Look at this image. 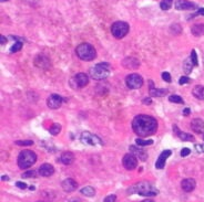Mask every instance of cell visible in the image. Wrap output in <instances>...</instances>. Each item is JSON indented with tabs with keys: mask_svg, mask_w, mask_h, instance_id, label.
<instances>
[{
	"mask_svg": "<svg viewBox=\"0 0 204 202\" xmlns=\"http://www.w3.org/2000/svg\"><path fill=\"white\" fill-rule=\"evenodd\" d=\"M133 132L140 137H148L156 134L158 129V122L149 115H138L132 122Z\"/></svg>",
	"mask_w": 204,
	"mask_h": 202,
	"instance_id": "obj_1",
	"label": "cell"
},
{
	"mask_svg": "<svg viewBox=\"0 0 204 202\" xmlns=\"http://www.w3.org/2000/svg\"><path fill=\"white\" fill-rule=\"evenodd\" d=\"M128 193L129 194H131V193H138V194L143 197H154L158 194V190L151 183L146 182V181H141V182L136 183L133 187L129 188Z\"/></svg>",
	"mask_w": 204,
	"mask_h": 202,
	"instance_id": "obj_2",
	"label": "cell"
},
{
	"mask_svg": "<svg viewBox=\"0 0 204 202\" xmlns=\"http://www.w3.org/2000/svg\"><path fill=\"white\" fill-rule=\"evenodd\" d=\"M37 161V155L32 150H22L20 151L19 156H18V166L21 169H28L32 165L36 164Z\"/></svg>",
	"mask_w": 204,
	"mask_h": 202,
	"instance_id": "obj_3",
	"label": "cell"
},
{
	"mask_svg": "<svg viewBox=\"0 0 204 202\" xmlns=\"http://www.w3.org/2000/svg\"><path fill=\"white\" fill-rule=\"evenodd\" d=\"M75 52H77V55L83 61H92L97 56V51L94 46L89 43H81L80 45H78L75 49Z\"/></svg>",
	"mask_w": 204,
	"mask_h": 202,
	"instance_id": "obj_4",
	"label": "cell"
},
{
	"mask_svg": "<svg viewBox=\"0 0 204 202\" xmlns=\"http://www.w3.org/2000/svg\"><path fill=\"white\" fill-rule=\"evenodd\" d=\"M90 76L94 80H103L110 74V65L108 63H99L89 70Z\"/></svg>",
	"mask_w": 204,
	"mask_h": 202,
	"instance_id": "obj_5",
	"label": "cell"
},
{
	"mask_svg": "<svg viewBox=\"0 0 204 202\" xmlns=\"http://www.w3.org/2000/svg\"><path fill=\"white\" fill-rule=\"evenodd\" d=\"M129 30H130L129 24L126 22H124V21H117L111 27V32H112L114 38L117 39L124 38L129 33Z\"/></svg>",
	"mask_w": 204,
	"mask_h": 202,
	"instance_id": "obj_6",
	"label": "cell"
},
{
	"mask_svg": "<svg viewBox=\"0 0 204 202\" xmlns=\"http://www.w3.org/2000/svg\"><path fill=\"white\" fill-rule=\"evenodd\" d=\"M81 143L87 146H99V145H102V140L100 139V137H98L97 135L91 134L89 132H83L81 134Z\"/></svg>",
	"mask_w": 204,
	"mask_h": 202,
	"instance_id": "obj_7",
	"label": "cell"
},
{
	"mask_svg": "<svg viewBox=\"0 0 204 202\" xmlns=\"http://www.w3.org/2000/svg\"><path fill=\"white\" fill-rule=\"evenodd\" d=\"M89 83V76L85 73H78L70 80V86L73 88H81Z\"/></svg>",
	"mask_w": 204,
	"mask_h": 202,
	"instance_id": "obj_8",
	"label": "cell"
},
{
	"mask_svg": "<svg viewBox=\"0 0 204 202\" xmlns=\"http://www.w3.org/2000/svg\"><path fill=\"white\" fill-rule=\"evenodd\" d=\"M125 83L130 90H138L143 85V79L139 74H130L126 76Z\"/></svg>",
	"mask_w": 204,
	"mask_h": 202,
	"instance_id": "obj_9",
	"label": "cell"
},
{
	"mask_svg": "<svg viewBox=\"0 0 204 202\" xmlns=\"http://www.w3.org/2000/svg\"><path fill=\"white\" fill-rule=\"evenodd\" d=\"M65 102V98L61 97L58 94H51L47 100V104L51 109H57Z\"/></svg>",
	"mask_w": 204,
	"mask_h": 202,
	"instance_id": "obj_10",
	"label": "cell"
},
{
	"mask_svg": "<svg viewBox=\"0 0 204 202\" xmlns=\"http://www.w3.org/2000/svg\"><path fill=\"white\" fill-rule=\"evenodd\" d=\"M122 164L123 167L128 170H133L138 167V159L134 155L132 154H128L125 155L122 159Z\"/></svg>",
	"mask_w": 204,
	"mask_h": 202,
	"instance_id": "obj_11",
	"label": "cell"
},
{
	"mask_svg": "<svg viewBox=\"0 0 204 202\" xmlns=\"http://www.w3.org/2000/svg\"><path fill=\"white\" fill-rule=\"evenodd\" d=\"M62 189L65 190V192H73L75 190H77L78 188V183L75 179H71V178H68L62 181L61 183Z\"/></svg>",
	"mask_w": 204,
	"mask_h": 202,
	"instance_id": "obj_12",
	"label": "cell"
},
{
	"mask_svg": "<svg viewBox=\"0 0 204 202\" xmlns=\"http://www.w3.org/2000/svg\"><path fill=\"white\" fill-rule=\"evenodd\" d=\"M175 8L178 10H193L196 8V5L188 0H178L175 2Z\"/></svg>",
	"mask_w": 204,
	"mask_h": 202,
	"instance_id": "obj_13",
	"label": "cell"
},
{
	"mask_svg": "<svg viewBox=\"0 0 204 202\" xmlns=\"http://www.w3.org/2000/svg\"><path fill=\"white\" fill-rule=\"evenodd\" d=\"M172 151L171 150H163L160 155V157L158 158L156 164V169H163L165 166V162H166V159H168L170 156H171Z\"/></svg>",
	"mask_w": 204,
	"mask_h": 202,
	"instance_id": "obj_14",
	"label": "cell"
},
{
	"mask_svg": "<svg viewBox=\"0 0 204 202\" xmlns=\"http://www.w3.org/2000/svg\"><path fill=\"white\" fill-rule=\"evenodd\" d=\"M38 173L42 177H50L55 173V168L50 164H43L40 166L39 170H38Z\"/></svg>",
	"mask_w": 204,
	"mask_h": 202,
	"instance_id": "obj_15",
	"label": "cell"
},
{
	"mask_svg": "<svg viewBox=\"0 0 204 202\" xmlns=\"http://www.w3.org/2000/svg\"><path fill=\"white\" fill-rule=\"evenodd\" d=\"M195 186H196V182H195L194 179L192 178H186V179L182 180L181 182V188L184 190L185 192H191L195 189Z\"/></svg>",
	"mask_w": 204,
	"mask_h": 202,
	"instance_id": "obj_16",
	"label": "cell"
},
{
	"mask_svg": "<svg viewBox=\"0 0 204 202\" xmlns=\"http://www.w3.org/2000/svg\"><path fill=\"white\" fill-rule=\"evenodd\" d=\"M149 84H150V96L162 97V96H165L166 93H168V90H165V88H161V90L156 88V87H154V83H153L152 81H149Z\"/></svg>",
	"mask_w": 204,
	"mask_h": 202,
	"instance_id": "obj_17",
	"label": "cell"
},
{
	"mask_svg": "<svg viewBox=\"0 0 204 202\" xmlns=\"http://www.w3.org/2000/svg\"><path fill=\"white\" fill-rule=\"evenodd\" d=\"M130 150L132 151L133 155L138 157L140 160L145 161L148 159V155H146V151L143 150L141 147H138V146H130Z\"/></svg>",
	"mask_w": 204,
	"mask_h": 202,
	"instance_id": "obj_18",
	"label": "cell"
},
{
	"mask_svg": "<svg viewBox=\"0 0 204 202\" xmlns=\"http://www.w3.org/2000/svg\"><path fill=\"white\" fill-rule=\"evenodd\" d=\"M191 128L196 134L204 133V122L201 118H195L191 122Z\"/></svg>",
	"mask_w": 204,
	"mask_h": 202,
	"instance_id": "obj_19",
	"label": "cell"
},
{
	"mask_svg": "<svg viewBox=\"0 0 204 202\" xmlns=\"http://www.w3.org/2000/svg\"><path fill=\"white\" fill-rule=\"evenodd\" d=\"M173 130H174V134L176 135L181 140H183V141H193L194 140V137H193L191 134H186V133L181 132L176 125L173 126Z\"/></svg>",
	"mask_w": 204,
	"mask_h": 202,
	"instance_id": "obj_20",
	"label": "cell"
},
{
	"mask_svg": "<svg viewBox=\"0 0 204 202\" xmlns=\"http://www.w3.org/2000/svg\"><path fill=\"white\" fill-rule=\"evenodd\" d=\"M35 65L40 69H47V67L50 65V61L48 60L47 56H43V55H38L36 59H35Z\"/></svg>",
	"mask_w": 204,
	"mask_h": 202,
	"instance_id": "obj_21",
	"label": "cell"
},
{
	"mask_svg": "<svg viewBox=\"0 0 204 202\" xmlns=\"http://www.w3.org/2000/svg\"><path fill=\"white\" fill-rule=\"evenodd\" d=\"M122 64L124 65L126 69H138L140 63L135 58H131V56H129V58H125L124 60H123Z\"/></svg>",
	"mask_w": 204,
	"mask_h": 202,
	"instance_id": "obj_22",
	"label": "cell"
},
{
	"mask_svg": "<svg viewBox=\"0 0 204 202\" xmlns=\"http://www.w3.org/2000/svg\"><path fill=\"white\" fill-rule=\"evenodd\" d=\"M60 161H61L62 164L65 165H71L73 161H75V155L70 152V151H65L63 154L61 155V157H60Z\"/></svg>",
	"mask_w": 204,
	"mask_h": 202,
	"instance_id": "obj_23",
	"label": "cell"
},
{
	"mask_svg": "<svg viewBox=\"0 0 204 202\" xmlns=\"http://www.w3.org/2000/svg\"><path fill=\"white\" fill-rule=\"evenodd\" d=\"M192 93H193V96L199 98V100H204V87L201 85L195 86L192 91Z\"/></svg>",
	"mask_w": 204,
	"mask_h": 202,
	"instance_id": "obj_24",
	"label": "cell"
},
{
	"mask_svg": "<svg viewBox=\"0 0 204 202\" xmlns=\"http://www.w3.org/2000/svg\"><path fill=\"white\" fill-rule=\"evenodd\" d=\"M191 32L195 37H201L204 35V24H195L192 27Z\"/></svg>",
	"mask_w": 204,
	"mask_h": 202,
	"instance_id": "obj_25",
	"label": "cell"
},
{
	"mask_svg": "<svg viewBox=\"0 0 204 202\" xmlns=\"http://www.w3.org/2000/svg\"><path fill=\"white\" fill-rule=\"evenodd\" d=\"M193 63H192V60H191V58L190 59H186L184 62H183V71H184V73L188 75V74H190L191 73V71H192V69H193Z\"/></svg>",
	"mask_w": 204,
	"mask_h": 202,
	"instance_id": "obj_26",
	"label": "cell"
},
{
	"mask_svg": "<svg viewBox=\"0 0 204 202\" xmlns=\"http://www.w3.org/2000/svg\"><path fill=\"white\" fill-rule=\"evenodd\" d=\"M80 192L85 197H93L95 194V190L93 187H84L80 190Z\"/></svg>",
	"mask_w": 204,
	"mask_h": 202,
	"instance_id": "obj_27",
	"label": "cell"
},
{
	"mask_svg": "<svg viewBox=\"0 0 204 202\" xmlns=\"http://www.w3.org/2000/svg\"><path fill=\"white\" fill-rule=\"evenodd\" d=\"M172 2L173 0H162L160 2V8L162 10H169L172 7Z\"/></svg>",
	"mask_w": 204,
	"mask_h": 202,
	"instance_id": "obj_28",
	"label": "cell"
},
{
	"mask_svg": "<svg viewBox=\"0 0 204 202\" xmlns=\"http://www.w3.org/2000/svg\"><path fill=\"white\" fill-rule=\"evenodd\" d=\"M136 145L138 146H150V145L153 144V140L152 139H148V140H145V139H141V138H138L135 140Z\"/></svg>",
	"mask_w": 204,
	"mask_h": 202,
	"instance_id": "obj_29",
	"label": "cell"
},
{
	"mask_svg": "<svg viewBox=\"0 0 204 202\" xmlns=\"http://www.w3.org/2000/svg\"><path fill=\"white\" fill-rule=\"evenodd\" d=\"M49 132H50L51 135H58L59 133L61 132V126L59 125V124H53V125H51Z\"/></svg>",
	"mask_w": 204,
	"mask_h": 202,
	"instance_id": "obj_30",
	"label": "cell"
},
{
	"mask_svg": "<svg viewBox=\"0 0 204 202\" xmlns=\"http://www.w3.org/2000/svg\"><path fill=\"white\" fill-rule=\"evenodd\" d=\"M169 101L172 103H176V104H183V98L181 96H178V95H171L169 97Z\"/></svg>",
	"mask_w": 204,
	"mask_h": 202,
	"instance_id": "obj_31",
	"label": "cell"
},
{
	"mask_svg": "<svg viewBox=\"0 0 204 202\" xmlns=\"http://www.w3.org/2000/svg\"><path fill=\"white\" fill-rule=\"evenodd\" d=\"M21 48H22V43L20 41H17L15 44L11 46V49H10V52H12V53H15V52H18L21 50Z\"/></svg>",
	"mask_w": 204,
	"mask_h": 202,
	"instance_id": "obj_32",
	"label": "cell"
},
{
	"mask_svg": "<svg viewBox=\"0 0 204 202\" xmlns=\"http://www.w3.org/2000/svg\"><path fill=\"white\" fill-rule=\"evenodd\" d=\"M191 60H192V63L194 66H198L199 65V61H198V55H196V52L195 50H192L191 52Z\"/></svg>",
	"mask_w": 204,
	"mask_h": 202,
	"instance_id": "obj_33",
	"label": "cell"
},
{
	"mask_svg": "<svg viewBox=\"0 0 204 202\" xmlns=\"http://www.w3.org/2000/svg\"><path fill=\"white\" fill-rule=\"evenodd\" d=\"M15 144L18 145V146H31L33 145L32 140H17L15 141Z\"/></svg>",
	"mask_w": 204,
	"mask_h": 202,
	"instance_id": "obj_34",
	"label": "cell"
},
{
	"mask_svg": "<svg viewBox=\"0 0 204 202\" xmlns=\"http://www.w3.org/2000/svg\"><path fill=\"white\" fill-rule=\"evenodd\" d=\"M30 177H37V171L31 170V171H27L26 173L22 175V178H30Z\"/></svg>",
	"mask_w": 204,
	"mask_h": 202,
	"instance_id": "obj_35",
	"label": "cell"
},
{
	"mask_svg": "<svg viewBox=\"0 0 204 202\" xmlns=\"http://www.w3.org/2000/svg\"><path fill=\"white\" fill-rule=\"evenodd\" d=\"M162 79L165 81V82H168V83H170V82L172 81L171 75H170V73H168V72H163V73H162Z\"/></svg>",
	"mask_w": 204,
	"mask_h": 202,
	"instance_id": "obj_36",
	"label": "cell"
},
{
	"mask_svg": "<svg viewBox=\"0 0 204 202\" xmlns=\"http://www.w3.org/2000/svg\"><path fill=\"white\" fill-rule=\"evenodd\" d=\"M103 202H117V197L114 196V194H110V196L105 197Z\"/></svg>",
	"mask_w": 204,
	"mask_h": 202,
	"instance_id": "obj_37",
	"label": "cell"
},
{
	"mask_svg": "<svg viewBox=\"0 0 204 202\" xmlns=\"http://www.w3.org/2000/svg\"><path fill=\"white\" fill-rule=\"evenodd\" d=\"M190 82H191V79H189L188 76H182L181 79H180V81H179V83L181 84V85L186 84V83H190Z\"/></svg>",
	"mask_w": 204,
	"mask_h": 202,
	"instance_id": "obj_38",
	"label": "cell"
},
{
	"mask_svg": "<svg viewBox=\"0 0 204 202\" xmlns=\"http://www.w3.org/2000/svg\"><path fill=\"white\" fill-rule=\"evenodd\" d=\"M190 152H191V150H190L189 148H183L181 150V156L182 157H186V156L190 155Z\"/></svg>",
	"mask_w": 204,
	"mask_h": 202,
	"instance_id": "obj_39",
	"label": "cell"
},
{
	"mask_svg": "<svg viewBox=\"0 0 204 202\" xmlns=\"http://www.w3.org/2000/svg\"><path fill=\"white\" fill-rule=\"evenodd\" d=\"M16 186L18 187V188H20V189H27L28 188V186H27L26 183H23V182H17L16 183Z\"/></svg>",
	"mask_w": 204,
	"mask_h": 202,
	"instance_id": "obj_40",
	"label": "cell"
},
{
	"mask_svg": "<svg viewBox=\"0 0 204 202\" xmlns=\"http://www.w3.org/2000/svg\"><path fill=\"white\" fill-rule=\"evenodd\" d=\"M195 148L199 152H204V145H195Z\"/></svg>",
	"mask_w": 204,
	"mask_h": 202,
	"instance_id": "obj_41",
	"label": "cell"
},
{
	"mask_svg": "<svg viewBox=\"0 0 204 202\" xmlns=\"http://www.w3.org/2000/svg\"><path fill=\"white\" fill-rule=\"evenodd\" d=\"M143 103H144L145 105H150V104H152V100H151V98H144Z\"/></svg>",
	"mask_w": 204,
	"mask_h": 202,
	"instance_id": "obj_42",
	"label": "cell"
},
{
	"mask_svg": "<svg viewBox=\"0 0 204 202\" xmlns=\"http://www.w3.org/2000/svg\"><path fill=\"white\" fill-rule=\"evenodd\" d=\"M183 115H184V116L190 115V108H185L184 111H183Z\"/></svg>",
	"mask_w": 204,
	"mask_h": 202,
	"instance_id": "obj_43",
	"label": "cell"
},
{
	"mask_svg": "<svg viewBox=\"0 0 204 202\" xmlns=\"http://www.w3.org/2000/svg\"><path fill=\"white\" fill-rule=\"evenodd\" d=\"M68 202H82L80 199H78V198H72V199H70Z\"/></svg>",
	"mask_w": 204,
	"mask_h": 202,
	"instance_id": "obj_44",
	"label": "cell"
},
{
	"mask_svg": "<svg viewBox=\"0 0 204 202\" xmlns=\"http://www.w3.org/2000/svg\"><path fill=\"white\" fill-rule=\"evenodd\" d=\"M5 43H6V37L1 35V44H5Z\"/></svg>",
	"mask_w": 204,
	"mask_h": 202,
	"instance_id": "obj_45",
	"label": "cell"
},
{
	"mask_svg": "<svg viewBox=\"0 0 204 202\" xmlns=\"http://www.w3.org/2000/svg\"><path fill=\"white\" fill-rule=\"evenodd\" d=\"M199 13H200V14H202V16H204V9H203V8L199 9Z\"/></svg>",
	"mask_w": 204,
	"mask_h": 202,
	"instance_id": "obj_46",
	"label": "cell"
},
{
	"mask_svg": "<svg viewBox=\"0 0 204 202\" xmlns=\"http://www.w3.org/2000/svg\"><path fill=\"white\" fill-rule=\"evenodd\" d=\"M1 179H2L3 181H5V180H9V177H7V176H2V177H1Z\"/></svg>",
	"mask_w": 204,
	"mask_h": 202,
	"instance_id": "obj_47",
	"label": "cell"
},
{
	"mask_svg": "<svg viewBox=\"0 0 204 202\" xmlns=\"http://www.w3.org/2000/svg\"><path fill=\"white\" fill-rule=\"evenodd\" d=\"M142 202H154V201H153L152 199H145V200H143Z\"/></svg>",
	"mask_w": 204,
	"mask_h": 202,
	"instance_id": "obj_48",
	"label": "cell"
},
{
	"mask_svg": "<svg viewBox=\"0 0 204 202\" xmlns=\"http://www.w3.org/2000/svg\"><path fill=\"white\" fill-rule=\"evenodd\" d=\"M37 202H43V201H37Z\"/></svg>",
	"mask_w": 204,
	"mask_h": 202,
	"instance_id": "obj_49",
	"label": "cell"
},
{
	"mask_svg": "<svg viewBox=\"0 0 204 202\" xmlns=\"http://www.w3.org/2000/svg\"><path fill=\"white\" fill-rule=\"evenodd\" d=\"M1 1H6V0H1Z\"/></svg>",
	"mask_w": 204,
	"mask_h": 202,
	"instance_id": "obj_50",
	"label": "cell"
},
{
	"mask_svg": "<svg viewBox=\"0 0 204 202\" xmlns=\"http://www.w3.org/2000/svg\"><path fill=\"white\" fill-rule=\"evenodd\" d=\"M203 140H204V135H203Z\"/></svg>",
	"mask_w": 204,
	"mask_h": 202,
	"instance_id": "obj_51",
	"label": "cell"
},
{
	"mask_svg": "<svg viewBox=\"0 0 204 202\" xmlns=\"http://www.w3.org/2000/svg\"><path fill=\"white\" fill-rule=\"evenodd\" d=\"M203 60H204V58H203Z\"/></svg>",
	"mask_w": 204,
	"mask_h": 202,
	"instance_id": "obj_52",
	"label": "cell"
}]
</instances>
